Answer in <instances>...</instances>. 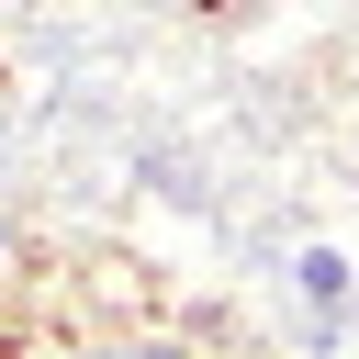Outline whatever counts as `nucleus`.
<instances>
[{"label": "nucleus", "mask_w": 359, "mask_h": 359, "mask_svg": "<svg viewBox=\"0 0 359 359\" xmlns=\"http://www.w3.org/2000/svg\"><path fill=\"white\" fill-rule=\"evenodd\" d=\"M303 303H325V314H359V269H348V247H292V269H280Z\"/></svg>", "instance_id": "obj_1"}, {"label": "nucleus", "mask_w": 359, "mask_h": 359, "mask_svg": "<svg viewBox=\"0 0 359 359\" xmlns=\"http://www.w3.org/2000/svg\"><path fill=\"white\" fill-rule=\"evenodd\" d=\"M0 90H11V56H0Z\"/></svg>", "instance_id": "obj_6"}, {"label": "nucleus", "mask_w": 359, "mask_h": 359, "mask_svg": "<svg viewBox=\"0 0 359 359\" xmlns=\"http://www.w3.org/2000/svg\"><path fill=\"white\" fill-rule=\"evenodd\" d=\"M191 11H202V22H236V11H247V0H191Z\"/></svg>", "instance_id": "obj_3"}, {"label": "nucleus", "mask_w": 359, "mask_h": 359, "mask_svg": "<svg viewBox=\"0 0 359 359\" xmlns=\"http://www.w3.org/2000/svg\"><path fill=\"white\" fill-rule=\"evenodd\" d=\"M0 269H11V224H0Z\"/></svg>", "instance_id": "obj_5"}, {"label": "nucleus", "mask_w": 359, "mask_h": 359, "mask_svg": "<svg viewBox=\"0 0 359 359\" xmlns=\"http://www.w3.org/2000/svg\"><path fill=\"white\" fill-rule=\"evenodd\" d=\"M135 359H202V348H191V325H180V337H146Z\"/></svg>", "instance_id": "obj_2"}, {"label": "nucleus", "mask_w": 359, "mask_h": 359, "mask_svg": "<svg viewBox=\"0 0 359 359\" xmlns=\"http://www.w3.org/2000/svg\"><path fill=\"white\" fill-rule=\"evenodd\" d=\"M0 359H22V325H0Z\"/></svg>", "instance_id": "obj_4"}]
</instances>
